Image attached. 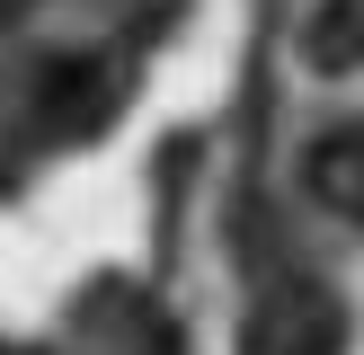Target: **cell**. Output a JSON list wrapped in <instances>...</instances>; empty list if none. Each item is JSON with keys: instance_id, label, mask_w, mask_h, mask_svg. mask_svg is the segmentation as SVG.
Here are the masks:
<instances>
[{"instance_id": "cell-1", "label": "cell", "mask_w": 364, "mask_h": 355, "mask_svg": "<svg viewBox=\"0 0 364 355\" xmlns=\"http://www.w3.org/2000/svg\"><path fill=\"white\" fill-rule=\"evenodd\" d=\"M338 346H347V311L320 284H267L240 329V355H338Z\"/></svg>"}, {"instance_id": "cell-2", "label": "cell", "mask_w": 364, "mask_h": 355, "mask_svg": "<svg viewBox=\"0 0 364 355\" xmlns=\"http://www.w3.org/2000/svg\"><path fill=\"white\" fill-rule=\"evenodd\" d=\"M302 178H311V195H320L329 213H364V133H355V124L320 133V142H311V169H302Z\"/></svg>"}, {"instance_id": "cell-3", "label": "cell", "mask_w": 364, "mask_h": 355, "mask_svg": "<svg viewBox=\"0 0 364 355\" xmlns=\"http://www.w3.org/2000/svg\"><path fill=\"white\" fill-rule=\"evenodd\" d=\"M302 62L320 71V80H347L364 62V0H329V9H311V27H302Z\"/></svg>"}, {"instance_id": "cell-4", "label": "cell", "mask_w": 364, "mask_h": 355, "mask_svg": "<svg viewBox=\"0 0 364 355\" xmlns=\"http://www.w3.org/2000/svg\"><path fill=\"white\" fill-rule=\"evenodd\" d=\"M18 9H27V0H0V27H9V18H18Z\"/></svg>"}]
</instances>
